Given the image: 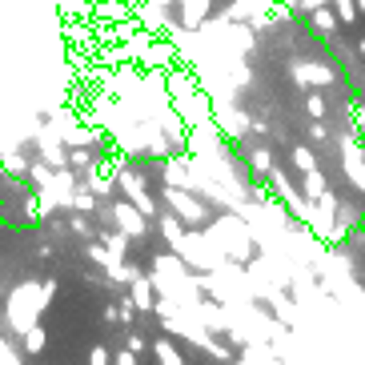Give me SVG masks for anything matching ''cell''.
<instances>
[{"instance_id":"1","label":"cell","mask_w":365,"mask_h":365,"mask_svg":"<svg viewBox=\"0 0 365 365\" xmlns=\"http://www.w3.org/2000/svg\"><path fill=\"white\" fill-rule=\"evenodd\" d=\"M169 108L189 125V129H193V125H205V120L213 117L209 97L201 93V85H197V76L189 73V68H173L169 73Z\"/></svg>"},{"instance_id":"2","label":"cell","mask_w":365,"mask_h":365,"mask_svg":"<svg viewBox=\"0 0 365 365\" xmlns=\"http://www.w3.org/2000/svg\"><path fill=\"white\" fill-rule=\"evenodd\" d=\"M201 233L209 237L217 253H221L225 261H233V265L253 261V237H249V229H245L241 217H233V213H229V217H213Z\"/></svg>"},{"instance_id":"3","label":"cell","mask_w":365,"mask_h":365,"mask_svg":"<svg viewBox=\"0 0 365 365\" xmlns=\"http://www.w3.org/2000/svg\"><path fill=\"white\" fill-rule=\"evenodd\" d=\"M53 293H56L53 281H29V285H21V289H12V297H9V325L16 333H24L44 313V305L53 301Z\"/></svg>"},{"instance_id":"4","label":"cell","mask_w":365,"mask_h":365,"mask_svg":"<svg viewBox=\"0 0 365 365\" xmlns=\"http://www.w3.org/2000/svg\"><path fill=\"white\" fill-rule=\"evenodd\" d=\"M161 197H165V205H169V213H173V217H181V225H185V229H205L209 221H213L209 205L197 201V197L189 193L185 185H165Z\"/></svg>"},{"instance_id":"5","label":"cell","mask_w":365,"mask_h":365,"mask_svg":"<svg viewBox=\"0 0 365 365\" xmlns=\"http://www.w3.org/2000/svg\"><path fill=\"white\" fill-rule=\"evenodd\" d=\"M117 189H120L125 197H129V201L137 205V209H140L145 217H149V221L157 217V201H153V193L145 189V173H140V169H133V165H125V169L117 173Z\"/></svg>"},{"instance_id":"6","label":"cell","mask_w":365,"mask_h":365,"mask_svg":"<svg viewBox=\"0 0 365 365\" xmlns=\"http://www.w3.org/2000/svg\"><path fill=\"white\" fill-rule=\"evenodd\" d=\"M341 169L354 181L357 193H365V149H361V137H354V133L341 137Z\"/></svg>"},{"instance_id":"7","label":"cell","mask_w":365,"mask_h":365,"mask_svg":"<svg viewBox=\"0 0 365 365\" xmlns=\"http://www.w3.org/2000/svg\"><path fill=\"white\" fill-rule=\"evenodd\" d=\"M113 221H117V229H120L125 237H129V241H140V237H149V225H153V221H149L145 213H140V209L129 201V197L113 205Z\"/></svg>"},{"instance_id":"8","label":"cell","mask_w":365,"mask_h":365,"mask_svg":"<svg viewBox=\"0 0 365 365\" xmlns=\"http://www.w3.org/2000/svg\"><path fill=\"white\" fill-rule=\"evenodd\" d=\"M289 73L301 88H329L333 81H337V73H333L329 65H322V61H293Z\"/></svg>"},{"instance_id":"9","label":"cell","mask_w":365,"mask_h":365,"mask_svg":"<svg viewBox=\"0 0 365 365\" xmlns=\"http://www.w3.org/2000/svg\"><path fill=\"white\" fill-rule=\"evenodd\" d=\"M213 125H217V129H221V133H225V137H245V133H249V125H253V120H249L245 117V113H241V108H229V105H217L213 108Z\"/></svg>"},{"instance_id":"10","label":"cell","mask_w":365,"mask_h":365,"mask_svg":"<svg viewBox=\"0 0 365 365\" xmlns=\"http://www.w3.org/2000/svg\"><path fill=\"white\" fill-rule=\"evenodd\" d=\"M129 285H133L129 297H133V305H137V313H153V305H157V281H153V277H140V273H137Z\"/></svg>"},{"instance_id":"11","label":"cell","mask_w":365,"mask_h":365,"mask_svg":"<svg viewBox=\"0 0 365 365\" xmlns=\"http://www.w3.org/2000/svg\"><path fill=\"white\" fill-rule=\"evenodd\" d=\"M209 9H213V0H181V29L197 33L205 24V16H209Z\"/></svg>"},{"instance_id":"12","label":"cell","mask_w":365,"mask_h":365,"mask_svg":"<svg viewBox=\"0 0 365 365\" xmlns=\"http://www.w3.org/2000/svg\"><path fill=\"white\" fill-rule=\"evenodd\" d=\"M329 189V181H325V173H322V165H313V169H305L301 173V197H309V201H317V197Z\"/></svg>"},{"instance_id":"13","label":"cell","mask_w":365,"mask_h":365,"mask_svg":"<svg viewBox=\"0 0 365 365\" xmlns=\"http://www.w3.org/2000/svg\"><path fill=\"white\" fill-rule=\"evenodd\" d=\"M145 48H149V53H145V56H140V65H149V68H165V65H173V56H177V53H173V44H145Z\"/></svg>"},{"instance_id":"14","label":"cell","mask_w":365,"mask_h":365,"mask_svg":"<svg viewBox=\"0 0 365 365\" xmlns=\"http://www.w3.org/2000/svg\"><path fill=\"white\" fill-rule=\"evenodd\" d=\"M309 12H313V29H317L322 36L337 33V24H341V21H337V12H333L329 4H317V9H309Z\"/></svg>"},{"instance_id":"15","label":"cell","mask_w":365,"mask_h":365,"mask_svg":"<svg viewBox=\"0 0 365 365\" xmlns=\"http://www.w3.org/2000/svg\"><path fill=\"white\" fill-rule=\"evenodd\" d=\"M153 357H157V361H165V365H181L185 361V354L169 341V337H157V341H153Z\"/></svg>"},{"instance_id":"16","label":"cell","mask_w":365,"mask_h":365,"mask_svg":"<svg viewBox=\"0 0 365 365\" xmlns=\"http://www.w3.org/2000/svg\"><path fill=\"white\" fill-rule=\"evenodd\" d=\"M68 205H73V213H93L97 209V197H93L88 185H76L73 193H68Z\"/></svg>"},{"instance_id":"17","label":"cell","mask_w":365,"mask_h":365,"mask_svg":"<svg viewBox=\"0 0 365 365\" xmlns=\"http://www.w3.org/2000/svg\"><path fill=\"white\" fill-rule=\"evenodd\" d=\"M21 337H24V354H41L44 345H48V333H44V325H41V322H33L29 329L21 333Z\"/></svg>"},{"instance_id":"18","label":"cell","mask_w":365,"mask_h":365,"mask_svg":"<svg viewBox=\"0 0 365 365\" xmlns=\"http://www.w3.org/2000/svg\"><path fill=\"white\" fill-rule=\"evenodd\" d=\"M289 161H293V169H297V173H305V169H313V165H317V153H313L309 145H297V149L289 153Z\"/></svg>"},{"instance_id":"19","label":"cell","mask_w":365,"mask_h":365,"mask_svg":"<svg viewBox=\"0 0 365 365\" xmlns=\"http://www.w3.org/2000/svg\"><path fill=\"white\" fill-rule=\"evenodd\" d=\"M305 113H309V120H325V97L322 93H305Z\"/></svg>"},{"instance_id":"20","label":"cell","mask_w":365,"mask_h":365,"mask_svg":"<svg viewBox=\"0 0 365 365\" xmlns=\"http://www.w3.org/2000/svg\"><path fill=\"white\" fill-rule=\"evenodd\" d=\"M333 12H337V21H341V24H354L357 21V4H354V0H333Z\"/></svg>"},{"instance_id":"21","label":"cell","mask_w":365,"mask_h":365,"mask_svg":"<svg viewBox=\"0 0 365 365\" xmlns=\"http://www.w3.org/2000/svg\"><path fill=\"white\" fill-rule=\"evenodd\" d=\"M249 165H253L257 173H269V169H273V153H269V149H253V153H249Z\"/></svg>"},{"instance_id":"22","label":"cell","mask_w":365,"mask_h":365,"mask_svg":"<svg viewBox=\"0 0 365 365\" xmlns=\"http://www.w3.org/2000/svg\"><path fill=\"white\" fill-rule=\"evenodd\" d=\"M125 245H129V237L120 233V229H117V233H105V249H108V253L125 257Z\"/></svg>"},{"instance_id":"23","label":"cell","mask_w":365,"mask_h":365,"mask_svg":"<svg viewBox=\"0 0 365 365\" xmlns=\"http://www.w3.org/2000/svg\"><path fill=\"white\" fill-rule=\"evenodd\" d=\"M349 120H354V125H349V133H354V137H361V133H365V108L357 105V101L349 105Z\"/></svg>"},{"instance_id":"24","label":"cell","mask_w":365,"mask_h":365,"mask_svg":"<svg viewBox=\"0 0 365 365\" xmlns=\"http://www.w3.org/2000/svg\"><path fill=\"white\" fill-rule=\"evenodd\" d=\"M0 165H4V169H9L12 177H24V173H29V161H24V157H12V153H9V157H4Z\"/></svg>"},{"instance_id":"25","label":"cell","mask_w":365,"mask_h":365,"mask_svg":"<svg viewBox=\"0 0 365 365\" xmlns=\"http://www.w3.org/2000/svg\"><path fill=\"white\" fill-rule=\"evenodd\" d=\"M0 361H4V365H21V349H12L4 337H0Z\"/></svg>"},{"instance_id":"26","label":"cell","mask_w":365,"mask_h":365,"mask_svg":"<svg viewBox=\"0 0 365 365\" xmlns=\"http://www.w3.org/2000/svg\"><path fill=\"white\" fill-rule=\"evenodd\" d=\"M101 16H113V21H129V9H125V4H101Z\"/></svg>"},{"instance_id":"27","label":"cell","mask_w":365,"mask_h":365,"mask_svg":"<svg viewBox=\"0 0 365 365\" xmlns=\"http://www.w3.org/2000/svg\"><path fill=\"white\" fill-rule=\"evenodd\" d=\"M305 129H309V140H325V137H329V129H325V120H309Z\"/></svg>"},{"instance_id":"28","label":"cell","mask_w":365,"mask_h":365,"mask_svg":"<svg viewBox=\"0 0 365 365\" xmlns=\"http://www.w3.org/2000/svg\"><path fill=\"white\" fill-rule=\"evenodd\" d=\"M88 361H93V365H105V361H113V357H108V349H105V345H93V354H88Z\"/></svg>"},{"instance_id":"29","label":"cell","mask_w":365,"mask_h":365,"mask_svg":"<svg viewBox=\"0 0 365 365\" xmlns=\"http://www.w3.org/2000/svg\"><path fill=\"white\" fill-rule=\"evenodd\" d=\"M133 361H137V354H133V349H120V354H117V365H133Z\"/></svg>"},{"instance_id":"30","label":"cell","mask_w":365,"mask_h":365,"mask_svg":"<svg viewBox=\"0 0 365 365\" xmlns=\"http://www.w3.org/2000/svg\"><path fill=\"white\" fill-rule=\"evenodd\" d=\"M129 349H133V354H140V349H145V337H137V333H133V337H129Z\"/></svg>"},{"instance_id":"31","label":"cell","mask_w":365,"mask_h":365,"mask_svg":"<svg viewBox=\"0 0 365 365\" xmlns=\"http://www.w3.org/2000/svg\"><path fill=\"white\" fill-rule=\"evenodd\" d=\"M354 4H357V16H365V0H354Z\"/></svg>"},{"instance_id":"32","label":"cell","mask_w":365,"mask_h":365,"mask_svg":"<svg viewBox=\"0 0 365 365\" xmlns=\"http://www.w3.org/2000/svg\"><path fill=\"white\" fill-rule=\"evenodd\" d=\"M357 53H361V56H365V36H361V44H357Z\"/></svg>"}]
</instances>
